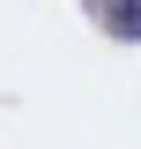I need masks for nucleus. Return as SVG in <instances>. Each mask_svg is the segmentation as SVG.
<instances>
[{"mask_svg":"<svg viewBox=\"0 0 141 149\" xmlns=\"http://www.w3.org/2000/svg\"><path fill=\"white\" fill-rule=\"evenodd\" d=\"M97 22L111 37H141V0H97Z\"/></svg>","mask_w":141,"mask_h":149,"instance_id":"1","label":"nucleus"}]
</instances>
